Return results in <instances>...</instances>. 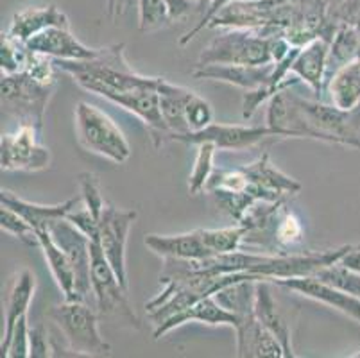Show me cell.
<instances>
[{"instance_id":"obj_1","label":"cell","mask_w":360,"mask_h":358,"mask_svg":"<svg viewBox=\"0 0 360 358\" xmlns=\"http://www.w3.org/2000/svg\"><path fill=\"white\" fill-rule=\"evenodd\" d=\"M84 90L101 97L115 91H129L142 87L158 88L162 77H147L133 70L124 54V44L101 47L94 59L84 61H54Z\"/></svg>"},{"instance_id":"obj_2","label":"cell","mask_w":360,"mask_h":358,"mask_svg":"<svg viewBox=\"0 0 360 358\" xmlns=\"http://www.w3.org/2000/svg\"><path fill=\"white\" fill-rule=\"evenodd\" d=\"M58 324L65 346L74 357H110L111 346L99 330V314L81 300H63L51 310Z\"/></svg>"},{"instance_id":"obj_3","label":"cell","mask_w":360,"mask_h":358,"mask_svg":"<svg viewBox=\"0 0 360 358\" xmlns=\"http://www.w3.org/2000/svg\"><path fill=\"white\" fill-rule=\"evenodd\" d=\"M273 36L260 29H230L215 36L199 56L198 65H267L273 61Z\"/></svg>"},{"instance_id":"obj_4","label":"cell","mask_w":360,"mask_h":358,"mask_svg":"<svg viewBox=\"0 0 360 358\" xmlns=\"http://www.w3.org/2000/svg\"><path fill=\"white\" fill-rule=\"evenodd\" d=\"M91 248V295L96 301L99 317L110 321L126 323L133 328H140L139 315L129 303V290L122 285L115 269L111 267L104 256L99 242L90 241Z\"/></svg>"},{"instance_id":"obj_5","label":"cell","mask_w":360,"mask_h":358,"mask_svg":"<svg viewBox=\"0 0 360 358\" xmlns=\"http://www.w3.org/2000/svg\"><path fill=\"white\" fill-rule=\"evenodd\" d=\"M75 133L83 147L113 163H126L131 158V147L126 134L115 120L90 103L75 106Z\"/></svg>"},{"instance_id":"obj_6","label":"cell","mask_w":360,"mask_h":358,"mask_svg":"<svg viewBox=\"0 0 360 358\" xmlns=\"http://www.w3.org/2000/svg\"><path fill=\"white\" fill-rule=\"evenodd\" d=\"M56 84H47L27 72L2 74V110L18 118L20 124H31L41 131L44 115Z\"/></svg>"},{"instance_id":"obj_7","label":"cell","mask_w":360,"mask_h":358,"mask_svg":"<svg viewBox=\"0 0 360 358\" xmlns=\"http://www.w3.org/2000/svg\"><path fill=\"white\" fill-rule=\"evenodd\" d=\"M274 136L280 138L276 131L271 129L269 126H238V124L212 122L210 126L201 131L165 134L160 142V147L167 142L192 143V146H198L201 142H214L217 149L244 151Z\"/></svg>"},{"instance_id":"obj_8","label":"cell","mask_w":360,"mask_h":358,"mask_svg":"<svg viewBox=\"0 0 360 358\" xmlns=\"http://www.w3.org/2000/svg\"><path fill=\"white\" fill-rule=\"evenodd\" d=\"M40 129L31 124H20L13 133L2 134L0 165L6 172H38L51 163V151L38 140Z\"/></svg>"},{"instance_id":"obj_9","label":"cell","mask_w":360,"mask_h":358,"mask_svg":"<svg viewBox=\"0 0 360 358\" xmlns=\"http://www.w3.org/2000/svg\"><path fill=\"white\" fill-rule=\"evenodd\" d=\"M136 217H139L136 210H124L106 203L99 219V238L96 241L99 242L104 256L111 267L115 269L117 276L127 290H129V281H127L126 267V245L131 226L135 224Z\"/></svg>"},{"instance_id":"obj_10","label":"cell","mask_w":360,"mask_h":358,"mask_svg":"<svg viewBox=\"0 0 360 358\" xmlns=\"http://www.w3.org/2000/svg\"><path fill=\"white\" fill-rule=\"evenodd\" d=\"M52 238L68 255L77 280V295L81 301H88L91 295V248L90 238L77 226L67 219H60L49 224Z\"/></svg>"},{"instance_id":"obj_11","label":"cell","mask_w":360,"mask_h":358,"mask_svg":"<svg viewBox=\"0 0 360 358\" xmlns=\"http://www.w3.org/2000/svg\"><path fill=\"white\" fill-rule=\"evenodd\" d=\"M276 287H283L287 290H292L296 294L309 298V300L323 303L340 314L348 315L349 319L360 324V300L352 294L339 290L333 285L319 280L317 276H294V278H281V280L271 281Z\"/></svg>"},{"instance_id":"obj_12","label":"cell","mask_w":360,"mask_h":358,"mask_svg":"<svg viewBox=\"0 0 360 358\" xmlns=\"http://www.w3.org/2000/svg\"><path fill=\"white\" fill-rule=\"evenodd\" d=\"M244 170L250 177L248 192L253 201L278 203L283 196H296L301 190L296 179L285 176L271 163L269 154H264L260 160L244 167Z\"/></svg>"},{"instance_id":"obj_13","label":"cell","mask_w":360,"mask_h":358,"mask_svg":"<svg viewBox=\"0 0 360 358\" xmlns=\"http://www.w3.org/2000/svg\"><path fill=\"white\" fill-rule=\"evenodd\" d=\"M25 45L29 51L49 56L54 61H84V59H94L101 51V49L86 47L72 34L70 27H49L27 39Z\"/></svg>"},{"instance_id":"obj_14","label":"cell","mask_w":360,"mask_h":358,"mask_svg":"<svg viewBox=\"0 0 360 358\" xmlns=\"http://www.w3.org/2000/svg\"><path fill=\"white\" fill-rule=\"evenodd\" d=\"M274 63L267 65H198L192 77L198 81H219L242 90H258L271 83Z\"/></svg>"},{"instance_id":"obj_15","label":"cell","mask_w":360,"mask_h":358,"mask_svg":"<svg viewBox=\"0 0 360 358\" xmlns=\"http://www.w3.org/2000/svg\"><path fill=\"white\" fill-rule=\"evenodd\" d=\"M194 321L208 324V326H222L224 324V326L235 328L238 323V317L233 312L226 310L214 295H208V298L195 301L188 308L178 312V314H174L167 321L160 323L155 328V339H162L163 335H167L169 331L176 330V328L183 326L186 323H194Z\"/></svg>"},{"instance_id":"obj_16","label":"cell","mask_w":360,"mask_h":358,"mask_svg":"<svg viewBox=\"0 0 360 358\" xmlns=\"http://www.w3.org/2000/svg\"><path fill=\"white\" fill-rule=\"evenodd\" d=\"M235 330V344H237V357L240 358H285V351L278 343L276 337L271 333L264 324L257 319V315H248L238 319Z\"/></svg>"},{"instance_id":"obj_17","label":"cell","mask_w":360,"mask_h":358,"mask_svg":"<svg viewBox=\"0 0 360 358\" xmlns=\"http://www.w3.org/2000/svg\"><path fill=\"white\" fill-rule=\"evenodd\" d=\"M330 45H332V39L325 38V36L312 39L300 49L297 56L294 58L292 68H290V74L309 84L317 95L321 94L325 74L328 70Z\"/></svg>"},{"instance_id":"obj_18","label":"cell","mask_w":360,"mask_h":358,"mask_svg":"<svg viewBox=\"0 0 360 358\" xmlns=\"http://www.w3.org/2000/svg\"><path fill=\"white\" fill-rule=\"evenodd\" d=\"M271 281H257V292H255V315L257 319L264 324V328L271 331L276 337L278 343L281 344L285 351V358H294L292 347V331H290L289 323L285 315L281 314L273 292H271Z\"/></svg>"},{"instance_id":"obj_19","label":"cell","mask_w":360,"mask_h":358,"mask_svg":"<svg viewBox=\"0 0 360 358\" xmlns=\"http://www.w3.org/2000/svg\"><path fill=\"white\" fill-rule=\"evenodd\" d=\"M49 27H70L68 16L54 4L34 6L15 13L6 32L25 44L32 36L40 34Z\"/></svg>"},{"instance_id":"obj_20","label":"cell","mask_w":360,"mask_h":358,"mask_svg":"<svg viewBox=\"0 0 360 358\" xmlns=\"http://www.w3.org/2000/svg\"><path fill=\"white\" fill-rule=\"evenodd\" d=\"M143 244L162 258L199 260V258L215 256L202 241L201 229L179 233V235H147Z\"/></svg>"},{"instance_id":"obj_21","label":"cell","mask_w":360,"mask_h":358,"mask_svg":"<svg viewBox=\"0 0 360 358\" xmlns=\"http://www.w3.org/2000/svg\"><path fill=\"white\" fill-rule=\"evenodd\" d=\"M81 201H83V197L79 196L72 197V199L60 203V205H38V203L25 201L9 190L0 192V206H8V208L15 210L16 213H20L34 229L49 228V224H52L54 221L65 219L72 210L79 206Z\"/></svg>"},{"instance_id":"obj_22","label":"cell","mask_w":360,"mask_h":358,"mask_svg":"<svg viewBox=\"0 0 360 358\" xmlns=\"http://www.w3.org/2000/svg\"><path fill=\"white\" fill-rule=\"evenodd\" d=\"M38 233V248L44 251L45 260H47L49 269L54 276L56 283L60 287L63 300H79L77 295V280H75V271L72 267V262L67 252L58 245V242L52 238L51 231L47 228L36 229Z\"/></svg>"},{"instance_id":"obj_23","label":"cell","mask_w":360,"mask_h":358,"mask_svg":"<svg viewBox=\"0 0 360 358\" xmlns=\"http://www.w3.org/2000/svg\"><path fill=\"white\" fill-rule=\"evenodd\" d=\"M36 290V278L31 269L24 267L13 276L11 287H9L8 298H6V319H4V335L8 337L15 324L27 315L29 307L32 303Z\"/></svg>"},{"instance_id":"obj_24","label":"cell","mask_w":360,"mask_h":358,"mask_svg":"<svg viewBox=\"0 0 360 358\" xmlns=\"http://www.w3.org/2000/svg\"><path fill=\"white\" fill-rule=\"evenodd\" d=\"M192 90L178 87V84L169 83L167 79H160L158 94H160V108H162V117L167 124L169 133H191V126L185 115V103ZM165 136V134H163ZM162 136V138H163ZM162 142V140H160ZM160 147V143H158Z\"/></svg>"},{"instance_id":"obj_25","label":"cell","mask_w":360,"mask_h":358,"mask_svg":"<svg viewBox=\"0 0 360 358\" xmlns=\"http://www.w3.org/2000/svg\"><path fill=\"white\" fill-rule=\"evenodd\" d=\"M250 226L240 224L231 226V228H221V229H201L202 241L208 245L214 255H224V252H233L240 249L242 241L245 235L250 233Z\"/></svg>"},{"instance_id":"obj_26","label":"cell","mask_w":360,"mask_h":358,"mask_svg":"<svg viewBox=\"0 0 360 358\" xmlns=\"http://www.w3.org/2000/svg\"><path fill=\"white\" fill-rule=\"evenodd\" d=\"M217 146L214 142L198 143V154H195L194 169L188 176V192L191 196H199L210 181L214 174V158L217 153Z\"/></svg>"},{"instance_id":"obj_27","label":"cell","mask_w":360,"mask_h":358,"mask_svg":"<svg viewBox=\"0 0 360 358\" xmlns=\"http://www.w3.org/2000/svg\"><path fill=\"white\" fill-rule=\"evenodd\" d=\"M314 276L360 300V272L345 265L340 260L326 265V267H321L319 271L314 272Z\"/></svg>"},{"instance_id":"obj_28","label":"cell","mask_w":360,"mask_h":358,"mask_svg":"<svg viewBox=\"0 0 360 358\" xmlns=\"http://www.w3.org/2000/svg\"><path fill=\"white\" fill-rule=\"evenodd\" d=\"M31 51L24 41H18L8 32H2V47H0V67L2 74H18L24 72Z\"/></svg>"},{"instance_id":"obj_29","label":"cell","mask_w":360,"mask_h":358,"mask_svg":"<svg viewBox=\"0 0 360 358\" xmlns=\"http://www.w3.org/2000/svg\"><path fill=\"white\" fill-rule=\"evenodd\" d=\"M29 330L31 324L27 315H24L8 337H2L0 343V354L6 358H31V346H29Z\"/></svg>"},{"instance_id":"obj_30","label":"cell","mask_w":360,"mask_h":358,"mask_svg":"<svg viewBox=\"0 0 360 358\" xmlns=\"http://www.w3.org/2000/svg\"><path fill=\"white\" fill-rule=\"evenodd\" d=\"M0 228H2V231L9 233L20 242H24L25 245H31V248L32 245H40L36 229L25 221L20 213H16L15 210L8 208V206L0 208Z\"/></svg>"},{"instance_id":"obj_31","label":"cell","mask_w":360,"mask_h":358,"mask_svg":"<svg viewBox=\"0 0 360 358\" xmlns=\"http://www.w3.org/2000/svg\"><path fill=\"white\" fill-rule=\"evenodd\" d=\"M169 8L165 0H139V27L142 32L158 31L169 25Z\"/></svg>"},{"instance_id":"obj_32","label":"cell","mask_w":360,"mask_h":358,"mask_svg":"<svg viewBox=\"0 0 360 358\" xmlns=\"http://www.w3.org/2000/svg\"><path fill=\"white\" fill-rule=\"evenodd\" d=\"M185 115L191 131H201L214 122V110L208 101L199 97L195 91H191L185 103Z\"/></svg>"},{"instance_id":"obj_33","label":"cell","mask_w":360,"mask_h":358,"mask_svg":"<svg viewBox=\"0 0 360 358\" xmlns=\"http://www.w3.org/2000/svg\"><path fill=\"white\" fill-rule=\"evenodd\" d=\"M79 190L81 197H83L84 208L96 217L97 221L103 215V210L106 206V201H104L103 192H101L99 181H97V176L91 172H83L79 174Z\"/></svg>"},{"instance_id":"obj_34","label":"cell","mask_w":360,"mask_h":358,"mask_svg":"<svg viewBox=\"0 0 360 358\" xmlns=\"http://www.w3.org/2000/svg\"><path fill=\"white\" fill-rule=\"evenodd\" d=\"M274 241L283 248L303 241V228H301V222L297 221L296 215H292L290 212L283 213V217L278 221L276 229H274Z\"/></svg>"},{"instance_id":"obj_35","label":"cell","mask_w":360,"mask_h":358,"mask_svg":"<svg viewBox=\"0 0 360 358\" xmlns=\"http://www.w3.org/2000/svg\"><path fill=\"white\" fill-rule=\"evenodd\" d=\"M29 346H31V358L54 357V340L44 324H31Z\"/></svg>"},{"instance_id":"obj_36","label":"cell","mask_w":360,"mask_h":358,"mask_svg":"<svg viewBox=\"0 0 360 358\" xmlns=\"http://www.w3.org/2000/svg\"><path fill=\"white\" fill-rule=\"evenodd\" d=\"M65 219L70 221L74 226H77L90 241H97L99 238V221L86 208L72 210Z\"/></svg>"},{"instance_id":"obj_37","label":"cell","mask_w":360,"mask_h":358,"mask_svg":"<svg viewBox=\"0 0 360 358\" xmlns=\"http://www.w3.org/2000/svg\"><path fill=\"white\" fill-rule=\"evenodd\" d=\"M231 2H235V0H212V4L208 6V9H206L205 13H202L201 22H199V24L195 25L194 29H191V31H186L185 34H183V38L179 39V45H186V44H188V41H192V39H194L195 36H198V32H201L202 29L208 27L212 20H214L215 16H217L219 13H221L222 9L226 8V6H230Z\"/></svg>"},{"instance_id":"obj_38","label":"cell","mask_w":360,"mask_h":358,"mask_svg":"<svg viewBox=\"0 0 360 358\" xmlns=\"http://www.w3.org/2000/svg\"><path fill=\"white\" fill-rule=\"evenodd\" d=\"M165 4L167 8H169V15L172 22L185 18V16L191 15L194 9H198L199 11L198 4L192 2V0H165Z\"/></svg>"},{"instance_id":"obj_39","label":"cell","mask_w":360,"mask_h":358,"mask_svg":"<svg viewBox=\"0 0 360 358\" xmlns=\"http://www.w3.org/2000/svg\"><path fill=\"white\" fill-rule=\"evenodd\" d=\"M133 4V0H106V11L111 20H117L127 11V8Z\"/></svg>"},{"instance_id":"obj_40","label":"cell","mask_w":360,"mask_h":358,"mask_svg":"<svg viewBox=\"0 0 360 358\" xmlns=\"http://www.w3.org/2000/svg\"><path fill=\"white\" fill-rule=\"evenodd\" d=\"M340 262L360 272V245H349L348 252L342 256V260Z\"/></svg>"},{"instance_id":"obj_41","label":"cell","mask_w":360,"mask_h":358,"mask_svg":"<svg viewBox=\"0 0 360 358\" xmlns=\"http://www.w3.org/2000/svg\"><path fill=\"white\" fill-rule=\"evenodd\" d=\"M192 2H195V4H198L199 11L201 13H205L206 9H208V6L212 4V0H192Z\"/></svg>"}]
</instances>
